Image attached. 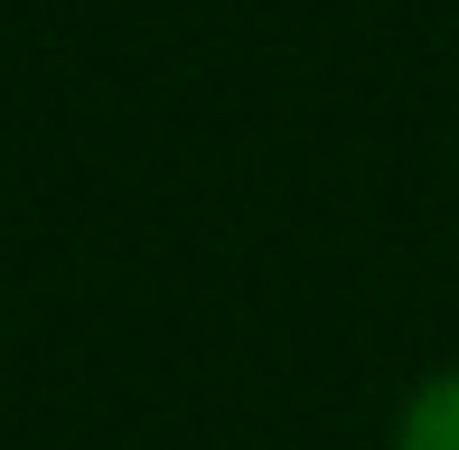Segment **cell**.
<instances>
[{
	"label": "cell",
	"instance_id": "obj_1",
	"mask_svg": "<svg viewBox=\"0 0 459 450\" xmlns=\"http://www.w3.org/2000/svg\"><path fill=\"white\" fill-rule=\"evenodd\" d=\"M403 450H459V376H441L403 422Z\"/></svg>",
	"mask_w": 459,
	"mask_h": 450
}]
</instances>
